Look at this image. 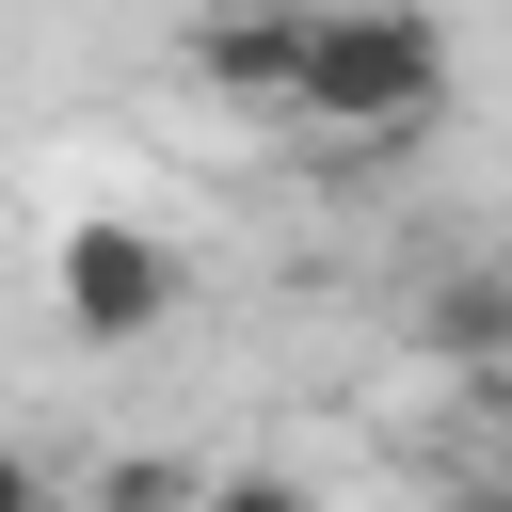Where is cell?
<instances>
[{"mask_svg":"<svg viewBox=\"0 0 512 512\" xmlns=\"http://www.w3.org/2000/svg\"><path fill=\"white\" fill-rule=\"evenodd\" d=\"M432 112H448V16L432 0H320L304 128L320 144H416Z\"/></svg>","mask_w":512,"mask_h":512,"instance_id":"6da1fadb","label":"cell"},{"mask_svg":"<svg viewBox=\"0 0 512 512\" xmlns=\"http://www.w3.org/2000/svg\"><path fill=\"white\" fill-rule=\"evenodd\" d=\"M176 288H192V256H176L160 224H128V208L64 224V256H48V304H64V336H80V352L160 336V320H176Z\"/></svg>","mask_w":512,"mask_h":512,"instance_id":"7a4b0ae2","label":"cell"},{"mask_svg":"<svg viewBox=\"0 0 512 512\" xmlns=\"http://www.w3.org/2000/svg\"><path fill=\"white\" fill-rule=\"evenodd\" d=\"M304 64H320V0H208V16H192V80H208V96L304 112Z\"/></svg>","mask_w":512,"mask_h":512,"instance_id":"3957f363","label":"cell"},{"mask_svg":"<svg viewBox=\"0 0 512 512\" xmlns=\"http://www.w3.org/2000/svg\"><path fill=\"white\" fill-rule=\"evenodd\" d=\"M192 512H320V496H304L288 464H208V480H192Z\"/></svg>","mask_w":512,"mask_h":512,"instance_id":"277c9868","label":"cell"},{"mask_svg":"<svg viewBox=\"0 0 512 512\" xmlns=\"http://www.w3.org/2000/svg\"><path fill=\"white\" fill-rule=\"evenodd\" d=\"M432 512H512V480H448V496H432Z\"/></svg>","mask_w":512,"mask_h":512,"instance_id":"5b68a950","label":"cell"},{"mask_svg":"<svg viewBox=\"0 0 512 512\" xmlns=\"http://www.w3.org/2000/svg\"><path fill=\"white\" fill-rule=\"evenodd\" d=\"M80 512H112V496H80Z\"/></svg>","mask_w":512,"mask_h":512,"instance_id":"8992f818","label":"cell"}]
</instances>
